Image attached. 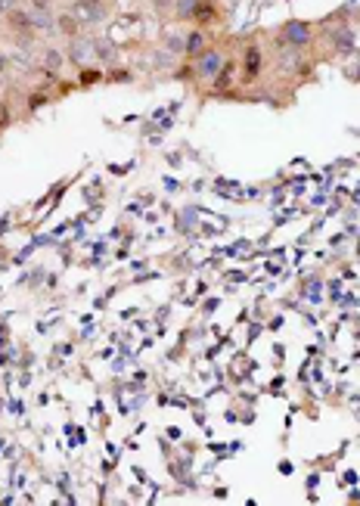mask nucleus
Masks as SVG:
<instances>
[{
	"label": "nucleus",
	"instance_id": "obj_6",
	"mask_svg": "<svg viewBox=\"0 0 360 506\" xmlns=\"http://www.w3.org/2000/svg\"><path fill=\"white\" fill-rule=\"evenodd\" d=\"M286 38L292 41V44H305V41H308V28L295 22V25H289V28H286Z\"/></svg>",
	"mask_w": 360,
	"mask_h": 506
},
{
	"label": "nucleus",
	"instance_id": "obj_1",
	"mask_svg": "<svg viewBox=\"0 0 360 506\" xmlns=\"http://www.w3.org/2000/svg\"><path fill=\"white\" fill-rule=\"evenodd\" d=\"M332 44H335V50H339L342 56L354 53V31H351V28H339V31L332 34Z\"/></svg>",
	"mask_w": 360,
	"mask_h": 506
},
{
	"label": "nucleus",
	"instance_id": "obj_14",
	"mask_svg": "<svg viewBox=\"0 0 360 506\" xmlns=\"http://www.w3.org/2000/svg\"><path fill=\"white\" fill-rule=\"evenodd\" d=\"M227 81H230V68H224V72L217 75V87H227Z\"/></svg>",
	"mask_w": 360,
	"mask_h": 506
},
{
	"label": "nucleus",
	"instance_id": "obj_8",
	"mask_svg": "<svg viewBox=\"0 0 360 506\" xmlns=\"http://www.w3.org/2000/svg\"><path fill=\"white\" fill-rule=\"evenodd\" d=\"M258 62H261V53H258V47H252L249 56H246V68H249V75L258 72Z\"/></svg>",
	"mask_w": 360,
	"mask_h": 506
},
{
	"label": "nucleus",
	"instance_id": "obj_15",
	"mask_svg": "<svg viewBox=\"0 0 360 506\" xmlns=\"http://www.w3.org/2000/svg\"><path fill=\"white\" fill-rule=\"evenodd\" d=\"M168 47H171V50H180L183 41H180V38H171V41H168Z\"/></svg>",
	"mask_w": 360,
	"mask_h": 506
},
{
	"label": "nucleus",
	"instance_id": "obj_3",
	"mask_svg": "<svg viewBox=\"0 0 360 506\" xmlns=\"http://www.w3.org/2000/svg\"><path fill=\"white\" fill-rule=\"evenodd\" d=\"M6 22L13 25L16 31H25V28H31V13H19V9H9L6 13Z\"/></svg>",
	"mask_w": 360,
	"mask_h": 506
},
{
	"label": "nucleus",
	"instance_id": "obj_9",
	"mask_svg": "<svg viewBox=\"0 0 360 506\" xmlns=\"http://www.w3.org/2000/svg\"><path fill=\"white\" fill-rule=\"evenodd\" d=\"M94 50H97V56H100L103 62H112V59H115V50H112L109 44H100V41H97V44H94Z\"/></svg>",
	"mask_w": 360,
	"mask_h": 506
},
{
	"label": "nucleus",
	"instance_id": "obj_11",
	"mask_svg": "<svg viewBox=\"0 0 360 506\" xmlns=\"http://www.w3.org/2000/svg\"><path fill=\"white\" fill-rule=\"evenodd\" d=\"M193 9H196V0H177V13L180 16H193Z\"/></svg>",
	"mask_w": 360,
	"mask_h": 506
},
{
	"label": "nucleus",
	"instance_id": "obj_18",
	"mask_svg": "<svg viewBox=\"0 0 360 506\" xmlns=\"http://www.w3.org/2000/svg\"><path fill=\"white\" fill-rule=\"evenodd\" d=\"M13 3H16V0H0V6H3V9H13Z\"/></svg>",
	"mask_w": 360,
	"mask_h": 506
},
{
	"label": "nucleus",
	"instance_id": "obj_13",
	"mask_svg": "<svg viewBox=\"0 0 360 506\" xmlns=\"http://www.w3.org/2000/svg\"><path fill=\"white\" fill-rule=\"evenodd\" d=\"M199 47H202V34L196 31L193 38H190V44H187V50H190V53H196V50H199Z\"/></svg>",
	"mask_w": 360,
	"mask_h": 506
},
{
	"label": "nucleus",
	"instance_id": "obj_17",
	"mask_svg": "<svg viewBox=\"0 0 360 506\" xmlns=\"http://www.w3.org/2000/svg\"><path fill=\"white\" fill-rule=\"evenodd\" d=\"M153 3H155V9H168V6H171V0H153Z\"/></svg>",
	"mask_w": 360,
	"mask_h": 506
},
{
	"label": "nucleus",
	"instance_id": "obj_4",
	"mask_svg": "<svg viewBox=\"0 0 360 506\" xmlns=\"http://www.w3.org/2000/svg\"><path fill=\"white\" fill-rule=\"evenodd\" d=\"M90 50H94V44H90V41H75L72 44V59L81 65V62H87L90 59Z\"/></svg>",
	"mask_w": 360,
	"mask_h": 506
},
{
	"label": "nucleus",
	"instance_id": "obj_5",
	"mask_svg": "<svg viewBox=\"0 0 360 506\" xmlns=\"http://www.w3.org/2000/svg\"><path fill=\"white\" fill-rule=\"evenodd\" d=\"M38 25V28H44V31H50L53 28V19L47 16V9H31V28Z\"/></svg>",
	"mask_w": 360,
	"mask_h": 506
},
{
	"label": "nucleus",
	"instance_id": "obj_7",
	"mask_svg": "<svg viewBox=\"0 0 360 506\" xmlns=\"http://www.w3.org/2000/svg\"><path fill=\"white\" fill-rule=\"evenodd\" d=\"M217 65H220L217 53H205V56H202V65H199V68H202L205 75H214V72H217Z\"/></svg>",
	"mask_w": 360,
	"mask_h": 506
},
{
	"label": "nucleus",
	"instance_id": "obj_12",
	"mask_svg": "<svg viewBox=\"0 0 360 506\" xmlns=\"http://www.w3.org/2000/svg\"><path fill=\"white\" fill-rule=\"evenodd\" d=\"M62 65V56L56 50H47V68H59Z\"/></svg>",
	"mask_w": 360,
	"mask_h": 506
},
{
	"label": "nucleus",
	"instance_id": "obj_10",
	"mask_svg": "<svg viewBox=\"0 0 360 506\" xmlns=\"http://www.w3.org/2000/svg\"><path fill=\"white\" fill-rule=\"evenodd\" d=\"M59 28H62L65 34H75V28H78V22H75V16H62V19H59Z\"/></svg>",
	"mask_w": 360,
	"mask_h": 506
},
{
	"label": "nucleus",
	"instance_id": "obj_2",
	"mask_svg": "<svg viewBox=\"0 0 360 506\" xmlns=\"http://www.w3.org/2000/svg\"><path fill=\"white\" fill-rule=\"evenodd\" d=\"M78 13L84 19H103V3L100 0H78Z\"/></svg>",
	"mask_w": 360,
	"mask_h": 506
},
{
	"label": "nucleus",
	"instance_id": "obj_19",
	"mask_svg": "<svg viewBox=\"0 0 360 506\" xmlns=\"http://www.w3.org/2000/svg\"><path fill=\"white\" fill-rule=\"evenodd\" d=\"M3 68H6V56L0 53V72H3Z\"/></svg>",
	"mask_w": 360,
	"mask_h": 506
},
{
	"label": "nucleus",
	"instance_id": "obj_16",
	"mask_svg": "<svg viewBox=\"0 0 360 506\" xmlns=\"http://www.w3.org/2000/svg\"><path fill=\"white\" fill-rule=\"evenodd\" d=\"M34 9H50V0H34Z\"/></svg>",
	"mask_w": 360,
	"mask_h": 506
}]
</instances>
